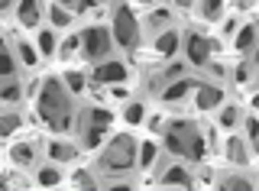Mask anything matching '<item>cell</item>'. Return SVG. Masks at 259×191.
<instances>
[{
	"label": "cell",
	"instance_id": "obj_1",
	"mask_svg": "<svg viewBox=\"0 0 259 191\" xmlns=\"http://www.w3.org/2000/svg\"><path fill=\"white\" fill-rule=\"evenodd\" d=\"M39 114H42V120L52 126V130H68L71 126V101H68V94H65L62 81L49 78V81L42 84V94H39Z\"/></svg>",
	"mask_w": 259,
	"mask_h": 191
},
{
	"label": "cell",
	"instance_id": "obj_2",
	"mask_svg": "<svg viewBox=\"0 0 259 191\" xmlns=\"http://www.w3.org/2000/svg\"><path fill=\"white\" fill-rule=\"evenodd\" d=\"M133 156H136L133 136H117L107 149H104L101 169H107V172H123V169H130V165H133Z\"/></svg>",
	"mask_w": 259,
	"mask_h": 191
},
{
	"label": "cell",
	"instance_id": "obj_3",
	"mask_svg": "<svg viewBox=\"0 0 259 191\" xmlns=\"http://www.w3.org/2000/svg\"><path fill=\"white\" fill-rule=\"evenodd\" d=\"M172 133L185 142V156H191V159H204V139L198 136V130H194L191 123H175V126H172Z\"/></svg>",
	"mask_w": 259,
	"mask_h": 191
},
{
	"label": "cell",
	"instance_id": "obj_4",
	"mask_svg": "<svg viewBox=\"0 0 259 191\" xmlns=\"http://www.w3.org/2000/svg\"><path fill=\"white\" fill-rule=\"evenodd\" d=\"M113 33H117V42L120 45H136V20H133V13L126 10V7H120L117 10V17H113Z\"/></svg>",
	"mask_w": 259,
	"mask_h": 191
},
{
	"label": "cell",
	"instance_id": "obj_5",
	"mask_svg": "<svg viewBox=\"0 0 259 191\" xmlns=\"http://www.w3.org/2000/svg\"><path fill=\"white\" fill-rule=\"evenodd\" d=\"M107 45H110V39H107L104 29H88V33H84V49H88L91 59L104 55V52H107Z\"/></svg>",
	"mask_w": 259,
	"mask_h": 191
},
{
	"label": "cell",
	"instance_id": "obj_6",
	"mask_svg": "<svg viewBox=\"0 0 259 191\" xmlns=\"http://www.w3.org/2000/svg\"><path fill=\"white\" fill-rule=\"evenodd\" d=\"M207 49H210V42L204 36H198V33L188 36V59L194 62V65H204L207 62Z\"/></svg>",
	"mask_w": 259,
	"mask_h": 191
},
{
	"label": "cell",
	"instance_id": "obj_7",
	"mask_svg": "<svg viewBox=\"0 0 259 191\" xmlns=\"http://www.w3.org/2000/svg\"><path fill=\"white\" fill-rule=\"evenodd\" d=\"M123 78H126V68L123 65H120V62H110V65H101V68H97V81H123Z\"/></svg>",
	"mask_w": 259,
	"mask_h": 191
},
{
	"label": "cell",
	"instance_id": "obj_8",
	"mask_svg": "<svg viewBox=\"0 0 259 191\" xmlns=\"http://www.w3.org/2000/svg\"><path fill=\"white\" fill-rule=\"evenodd\" d=\"M36 20H39L36 0H23V4H20V23H23V26H36Z\"/></svg>",
	"mask_w": 259,
	"mask_h": 191
},
{
	"label": "cell",
	"instance_id": "obj_9",
	"mask_svg": "<svg viewBox=\"0 0 259 191\" xmlns=\"http://www.w3.org/2000/svg\"><path fill=\"white\" fill-rule=\"evenodd\" d=\"M217 101H221V91H217V87H201V94H198V107L201 110H210Z\"/></svg>",
	"mask_w": 259,
	"mask_h": 191
},
{
	"label": "cell",
	"instance_id": "obj_10",
	"mask_svg": "<svg viewBox=\"0 0 259 191\" xmlns=\"http://www.w3.org/2000/svg\"><path fill=\"white\" fill-rule=\"evenodd\" d=\"M191 87V81L188 78H182V81H175L172 87H165V91H162V98L165 101H178V98H185V91H188Z\"/></svg>",
	"mask_w": 259,
	"mask_h": 191
},
{
	"label": "cell",
	"instance_id": "obj_11",
	"mask_svg": "<svg viewBox=\"0 0 259 191\" xmlns=\"http://www.w3.org/2000/svg\"><path fill=\"white\" fill-rule=\"evenodd\" d=\"M49 156H52V159H59V162H68V159L75 156V149H71V146H65V142H52V146H49Z\"/></svg>",
	"mask_w": 259,
	"mask_h": 191
},
{
	"label": "cell",
	"instance_id": "obj_12",
	"mask_svg": "<svg viewBox=\"0 0 259 191\" xmlns=\"http://www.w3.org/2000/svg\"><path fill=\"white\" fill-rule=\"evenodd\" d=\"M165 185H182V188H188L191 178H188V172H182V169H168V172H165Z\"/></svg>",
	"mask_w": 259,
	"mask_h": 191
},
{
	"label": "cell",
	"instance_id": "obj_13",
	"mask_svg": "<svg viewBox=\"0 0 259 191\" xmlns=\"http://www.w3.org/2000/svg\"><path fill=\"white\" fill-rule=\"evenodd\" d=\"M253 39H256V29H253V26H243V29H240V36H237V49L246 52L249 45H253Z\"/></svg>",
	"mask_w": 259,
	"mask_h": 191
},
{
	"label": "cell",
	"instance_id": "obj_14",
	"mask_svg": "<svg viewBox=\"0 0 259 191\" xmlns=\"http://www.w3.org/2000/svg\"><path fill=\"white\" fill-rule=\"evenodd\" d=\"M227 153H230V159H233V162H240V165L249 159L246 153H243V142L240 139H230V142H227Z\"/></svg>",
	"mask_w": 259,
	"mask_h": 191
},
{
	"label": "cell",
	"instance_id": "obj_15",
	"mask_svg": "<svg viewBox=\"0 0 259 191\" xmlns=\"http://www.w3.org/2000/svg\"><path fill=\"white\" fill-rule=\"evenodd\" d=\"M175 45H178V36H175V33H165V36L159 39L156 49H159L162 55H172V52H175Z\"/></svg>",
	"mask_w": 259,
	"mask_h": 191
},
{
	"label": "cell",
	"instance_id": "obj_16",
	"mask_svg": "<svg viewBox=\"0 0 259 191\" xmlns=\"http://www.w3.org/2000/svg\"><path fill=\"white\" fill-rule=\"evenodd\" d=\"M0 75H4V78L13 75V59H10V52L4 49V42H0Z\"/></svg>",
	"mask_w": 259,
	"mask_h": 191
},
{
	"label": "cell",
	"instance_id": "obj_17",
	"mask_svg": "<svg viewBox=\"0 0 259 191\" xmlns=\"http://www.w3.org/2000/svg\"><path fill=\"white\" fill-rule=\"evenodd\" d=\"M13 162L16 165H29L32 162V146H16L13 149Z\"/></svg>",
	"mask_w": 259,
	"mask_h": 191
},
{
	"label": "cell",
	"instance_id": "obj_18",
	"mask_svg": "<svg viewBox=\"0 0 259 191\" xmlns=\"http://www.w3.org/2000/svg\"><path fill=\"white\" fill-rule=\"evenodd\" d=\"M16 126H20V117H0V136H10Z\"/></svg>",
	"mask_w": 259,
	"mask_h": 191
},
{
	"label": "cell",
	"instance_id": "obj_19",
	"mask_svg": "<svg viewBox=\"0 0 259 191\" xmlns=\"http://www.w3.org/2000/svg\"><path fill=\"white\" fill-rule=\"evenodd\" d=\"M221 7H224V0H204V17L217 20V17H221Z\"/></svg>",
	"mask_w": 259,
	"mask_h": 191
},
{
	"label": "cell",
	"instance_id": "obj_20",
	"mask_svg": "<svg viewBox=\"0 0 259 191\" xmlns=\"http://www.w3.org/2000/svg\"><path fill=\"white\" fill-rule=\"evenodd\" d=\"M165 146H168V149H172V153H175V156H185V142H182V139H178V136H175V133H172V130H168V136H165Z\"/></svg>",
	"mask_w": 259,
	"mask_h": 191
},
{
	"label": "cell",
	"instance_id": "obj_21",
	"mask_svg": "<svg viewBox=\"0 0 259 191\" xmlns=\"http://www.w3.org/2000/svg\"><path fill=\"white\" fill-rule=\"evenodd\" d=\"M55 181H59V172H55V169H42V172H39V185L52 188Z\"/></svg>",
	"mask_w": 259,
	"mask_h": 191
},
{
	"label": "cell",
	"instance_id": "obj_22",
	"mask_svg": "<svg viewBox=\"0 0 259 191\" xmlns=\"http://www.w3.org/2000/svg\"><path fill=\"white\" fill-rule=\"evenodd\" d=\"M224 188L230 191V188H237V191H253V185H249L246 178H230V181H224Z\"/></svg>",
	"mask_w": 259,
	"mask_h": 191
},
{
	"label": "cell",
	"instance_id": "obj_23",
	"mask_svg": "<svg viewBox=\"0 0 259 191\" xmlns=\"http://www.w3.org/2000/svg\"><path fill=\"white\" fill-rule=\"evenodd\" d=\"M91 120L94 126H110V114L107 110H91Z\"/></svg>",
	"mask_w": 259,
	"mask_h": 191
},
{
	"label": "cell",
	"instance_id": "obj_24",
	"mask_svg": "<svg viewBox=\"0 0 259 191\" xmlns=\"http://www.w3.org/2000/svg\"><path fill=\"white\" fill-rule=\"evenodd\" d=\"M152 159H156V146H152V142H146L143 153H140V162L143 165H152Z\"/></svg>",
	"mask_w": 259,
	"mask_h": 191
},
{
	"label": "cell",
	"instance_id": "obj_25",
	"mask_svg": "<svg viewBox=\"0 0 259 191\" xmlns=\"http://www.w3.org/2000/svg\"><path fill=\"white\" fill-rule=\"evenodd\" d=\"M65 78H68V87H71V91H81V87H84V78H81L78 71H68Z\"/></svg>",
	"mask_w": 259,
	"mask_h": 191
},
{
	"label": "cell",
	"instance_id": "obj_26",
	"mask_svg": "<svg viewBox=\"0 0 259 191\" xmlns=\"http://www.w3.org/2000/svg\"><path fill=\"white\" fill-rule=\"evenodd\" d=\"M140 120H143V107L133 104V107L126 110V123H140Z\"/></svg>",
	"mask_w": 259,
	"mask_h": 191
},
{
	"label": "cell",
	"instance_id": "obj_27",
	"mask_svg": "<svg viewBox=\"0 0 259 191\" xmlns=\"http://www.w3.org/2000/svg\"><path fill=\"white\" fill-rule=\"evenodd\" d=\"M101 130L104 126H91V130H88V136H84L88 146H97V142H101Z\"/></svg>",
	"mask_w": 259,
	"mask_h": 191
},
{
	"label": "cell",
	"instance_id": "obj_28",
	"mask_svg": "<svg viewBox=\"0 0 259 191\" xmlns=\"http://www.w3.org/2000/svg\"><path fill=\"white\" fill-rule=\"evenodd\" d=\"M221 123L224 126H233V123H237V107H227L224 114H221Z\"/></svg>",
	"mask_w": 259,
	"mask_h": 191
},
{
	"label": "cell",
	"instance_id": "obj_29",
	"mask_svg": "<svg viewBox=\"0 0 259 191\" xmlns=\"http://www.w3.org/2000/svg\"><path fill=\"white\" fill-rule=\"evenodd\" d=\"M39 45H42V52H46V55H52V49H55L52 33H42V36H39Z\"/></svg>",
	"mask_w": 259,
	"mask_h": 191
},
{
	"label": "cell",
	"instance_id": "obj_30",
	"mask_svg": "<svg viewBox=\"0 0 259 191\" xmlns=\"http://www.w3.org/2000/svg\"><path fill=\"white\" fill-rule=\"evenodd\" d=\"M20 55H23V62H26V65H36V52H32V49H29L26 42L20 45Z\"/></svg>",
	"mask_w": 259,
	"mask_h": 191
},
{
	"label": "cell",
	"instance_id": "obj_31",
	"mask_svg": "<svg viewBox=\"0 0 259 191\" xmlns=\"http://www.w3.org/2000/svg\"><path fill=\"white\" fill-rule=\"evenodd\" d=\"M52 23L55 26H65V23H68V13L59 10V7H52Z\"/></svg>",
	"mask_w": 259,
	"mask_h": 191
},
{
	"label": "cell",
	"instance_id": "obj_32",
	"mask_svg": "<svg viewBox=\"0 0 259 191\" xmlns=\"http://www.w3.org/2000/svg\"><path fill=\"white\" fill-rule=\"evenodd\" d=\"M75 181H78L81 188H94V181H91V175H88V172H75Z\"/></svg>",
	"mask_w": 259,
	"mask_h": 191
},
{
	"label": "cell",
	"instance_id": "obj_33",
	"mask_svg": "<svg viewBox=\"0 0 259 191\" xmlns=\"http://www.w3.org/2000/svg\"><path fill=\"white\" fill-rule=\"evenodd\" d=\"M0 94H4L7 101H16V98H20V87H16V84H7V87H4Z\"/></svg>",
	"mask_w": 259,
	"mask_h": 191
},
{
	"label": "cell",
	"instance_id": "obj_34",
	"mask_svg": "<svg viewBox=\"0 0 259 191\" xmlns=\"http://www.w3.org/2000/svg\"><path fill=\"white\" fill-rule=\"evenodd\" d=\"M246 130H249V139L259 142V123H256V120H249V123H246Z\"/></svg>",
	"mask_w": 259,
	"mask_h": 191
},
{
	"label": "cell",
	"instance_id": "obj_35",
	"mask_svg": "<svg viewBox=\"0 0 259 191\" xmlns=\"http://www.w3.org/2000/svg\"><path fill=\"white\" fill-rule=\"evenodd\" d=\"M237 4H240V7H249V4H253V0H237Z\"/></svg>",
	"mask_w": 259,
	"mask_h": 191
},
{
	"label": "cell",
	"instance_id": "obj_36",
	"mask_svg": "<svg viewBox=\"0 0 259 191\" xmlns=\"http://www.w3.org/2000/svg\"><path fill=\"white\" fill-rule=\"evenodd\" d=\"M7 188V181H4V175H0V191H4Z\"/></svg>",
	"mask_w": 259,
	"mask_h": 191
},
{
	"label": "cell",
	"instance_id": "obj_37",
	"mask_svg": "<svg viewBox=\"0 0 259 191\" xmlns=\"http://www.w3.org/2000/svg\"><path fill=\"white\" fill-rule=\"evenodd\" d=\"M178 4H182V7H188V4H191V0H178Z\"/></svg>",
	"mask_w": 259,
	"mask_h": 191
},
{
	"label": "cell",
	"instance_id": "obj_38",
	"mask_svg": "<svg viewBox=\"0 0 259 191\" xmlns=\"http://www.w3.org/2000/svg\"><path fill=\"white\" fill-rule=\"evenodd\" d=\"M62 4H71V0H62Z\"/></svg>",
	"mask_w": 259,
	"mask_h": 191
}]
</instances>
